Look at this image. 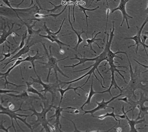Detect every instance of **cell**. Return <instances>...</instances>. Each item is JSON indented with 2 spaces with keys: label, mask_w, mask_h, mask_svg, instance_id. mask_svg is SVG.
<instances>
[{
  "label": "cell",
  "mask_w": 148,
  "mask_h": 132,
  "mask_svg": "<svg viewBox=\"0 0 148 132\" xmlns=\"http://www.w3.org/2000/svg\"><path fill=\"white\" fill-rule=\"evenodd\" d=\"M110 35L109 36V34H108V33H106V34L107 35V42H106L105 41V38H103V41L105 43L106 45H105V47L103 49V52L101 53L100 54H99V56L95 57V58H86L85 57V56L84 52V57L83 58H79L78 56H77L76 54H75V57L73 58H71V60H74V59H76V60H79L78 63L75 64V65H72L71 66H64V68H68V67H70V68H74L76 66H79L81 64H84L86 62H89V61H92V62H95V63L92 65L91 66L89 67L88 68L84 69H82V70H81L77 71H73V73H76L79 72H81V71H83L86 70L88 69L91 68H92L91 69H90V70L86 74L83 75L82 76H81L80 77H79V78L76 79L75 80H74L71 81H69V82H60V85H62V84H64V85H68V84H71L73 83L76 82L77 81H78L80 80L81 79L84 78L85 77L89 75L88 78L87 79L85 83V84L86 85V83L88 81L89 79L90 78L91 75L92 74L94 75L95 77L96 78L97 80H98L100 82L101 84V86L104 89H106V87H104L102 84V82L101 80H99L97 77V75L95 74V70H97V71L99 73V75L101 76V78L103 79V82L105 83V79L103 78L102 75L101 74V72H99V65H100L101 62H103L104 60H106L107 62L105 63V69H106V65H107L108 63H109V65H112L115 64V63H117V64H119L120 65L119 63L118 62H116L114 60V58H120L121 60H123V59L121 57L119 56H116L117 54H125V55H127V54L126 52H120V51H117L116 52H112L111 50V45L112 43V42H113V40L114 37L115 36V34H114V31H115V27H114V21H113V30L112 31V30L110 29Z\"/></svg>",
  "instance_id": "1"
},
{
  "label": "cell",
  "mask_w": 148,
  "mask_h": 132,
  "mask_svg": "<svg viewBox=\"0 0 148 132\" xmlns=\"http://www.w3.org/2000/svg\"><path fill=\"white\" fill-rule=\"evenodd\" d=\"M126 56L127 57L129 65H130L129 66H130V81L129 84L128 85L127 87H126V89H122L121 93H122L123 95L126 94L128 96H130V95H132L134 98L136 99V97L134 94V91L136 89H141L143 90V89L147 90V89H148V86L147 87L146 85H142V82H143V80L141 79V77L140 76V71L139 72H134L132 68V64L128 58L127 54L126 55Z\"/></svg>",
  "instance_id": "2"
},
{
  "label": "cell",
  "mask_w": 148,
  "mask_h": 132,
  "mask_svg": "<svg viewBox=\"0 0 148 132\" xmlns=\"http://www.w3.org/2000/svg\"><path fill=\"white\" fill-rule=\"evenodd\" d=\"M42 45L43 46L44 49L45 50L46 54L48 58V60L47 63H42V62H39L38 61V63H39L40 64H43L45 66L42 67L43 68H48V74L47 78V82H49V79L50 75V73H51V70H53L55 75H56V81L57 82H59L58 79V72H60L62 75H63L64 77H66L69 78V77L66 76V75L64 74L63 72L60 69L59 67L58 66V63L62 61L63 60H66V58H69V56H67L66 58H63L62 59H60V60H58L56 58H55L53 54H52V52L51 51V46L50 45L49 47V49L50 53L48 52L47 48L46 47L45 45V44L43 43H42Z\"/></svg>",
  "instance_id": "3"
},
{
  "label": "cell",
  "mask_w": 148,
  "mask_h": 132,
  "mask_svg": "<svg viewBox=\"0 0 148 132\" xmlns=\"http://www.w3.org/2000/svg\"><path fill=\"white\" fill-rule=\"evenodd\" d=\"M23 102L21 104L20 107L19 108V109L16 110L15 111H13L12 110H11L8 107H4L2 105V104H1V105H0V109H1L0 114H5V115L8 116L11 118V122H12V126L14 128L15 132H16L17 131L16 128H15L14 125L13 120V119H14L15 122H16V124H17V125L18 126L19 128L23 132H24V131L21 128L18 122L17 121V119H18L23 122L31 130V131L33 132V129L32 128V126L29 124L27 123V118L30 116H29V115H23V114H17L16 113V112L18 111H27V109H21V106L23 105Z\"/></svg>",
  "instance_id": "4"
},
{
  "label": "cell",
  "mask_w": 148,
  "mask_h": 132,
  "mask_svg": "<svg viewBox=\"0 0 148 132\" xmlns=\"http://www.w3.org/2000/svg\"><path fill=\"white\" fill-rule=\"evenodd\" d=\"M53 103H52L51 105H50L49 107L48 108H45L44 107L43 105H42V104H40V106L42 108V111L41 112H38L36 110L35 108L32 106L33 107L32 108H29V109H27V111H32L33 112V113L31 115V116H37V119L36 121L35 122V123L34 124V128H37L39 125H41L43 126V128L42 129L41 131H43L44 129L45 130L46 132H50V129L49 128V123L48 122L47 118H46V115L48 112L50 111L51 108H52L53 106Z\"/></svg>",
  "instance_id": "5"
},
{
  "label": "cell",
  "mask_w": 148,
  "mask_h": 132,
  "mask_svg": "<svg viewBox=\"0 0 148 132\" xmlns=\"http://www.w3.org/2000/svg\"><path fill=\"white\" fill-rule=\"evenodd\" d=\"M148 98L145 96L143 93H140V100L137 101H134L132 99H129V104L132 106L131 111H132V115L134 114V111L135 108H137L138 109L140 110L138 117L136 120H138L140 118H145V116L146 114H148V106L146 107L144 105V104L146 102H148Z\"/></svg>",
  "instance_id": "6"
},
{
  "label": "cell",
  "mask_w": 148,
  "mask_h": 132,
  "mask_svg": "<svg viewBox=\"0 0 148 132\" xmlns=\"http://www.w3.org/2000/svg\"><path fill=\"white\" fill-rule=\"evenodd\" d=\"M65 19H64V20L62 21V25H61L60 27V29H59L56 32H51V29H49V28L47 27L46 23L45 22V23H44V29L45 30L46 32L47 33V35H43L39 34V36H40V37H42L47 39L49 40L51 42H56V43L58 44V45H59L60 49H61V50H62V46L63 45L67 46H69V47H71V46L69 45H68V44H66L64 43L61 41L59 39H58L59 38L61 37H63V36H64L69 35H71V34H72V33H71V34H66V35L60 36H58V34L60 33V32L61 31V30H62V25H64V22Z\"/></svg>",
  "instance_id": "7"
},
{
  "label": "cell",
  "mask_w": 148,
  "mask_h": 132,
  "mask_svg": "<svg viewBox=\"0 0 148 132\" xmlns=\"http://www.w3.org/2000/svg\"><path fill=\"white\" fill-rule=\"evenodd\" d=\"M36 76L38 79H35L33 78V77H31V78L33 79V83H38L40 85H41L44 87L43 90L39 91L40 92H44V96L46 98V94L47 93H50L52 95V103H53L54 97L56 96V91H57L58 87L60 85L58 83L59 82H57L55 83H45L42 81L40 77L38 75L37 73L36 74Z\"/></svg>",
  "instance_id": "8"
},
{
  "label": "cell",
  "mask_w": 148,
  "mask_h": 132,
  "mask_svg": "<svg viewBox=\"0 0 148 132\" xmlns=\"http://www.w3.org/2000/svg\"><path fill=\"white\" fill-rule=\"evenodd\" d=\"M148 17L147 16V17L146 18V20L144 21V23H143V25H142L141 27L138 28V26H136V28H137V31H138L137 34L136 35L133 36V37H131L124 38V39L125 40H133L135 42V44L134 45L130 46L128 48H130L134 46H136V54H138L139 45H142L144 47V50H145V51L146 52V54H147V56H148V53H147V52L146 48H148V45H146V44H145L143 43L142 42V41H141V39H140V37H141V34H142V32H143L144 27L147 24V23H148Z\"/></svg>",
  "instance_id": "9"
},
{
  "label": "cell",
  "mask_w": 148,
  "mask_h": 132,
  "mask_svg": "<svg viewBox=\"0 0 148 132\" xmlns=\"http://www.w3.org/2000/svg\"><path fill=\"white\" fill-rule=\"evenodd\" d=\"M52 108H54L56 109V112H55V114L53 116H51L50 118H56V120H55V124H56V128L58 129V130H59L60 132H62L61 129H62V125L60 122V118L62 117V118H66L64 116H62V112H66V113H69L73 114V112L66 111H64V109H76V108H75L71 107H68L66 108H60V106H58V107H56L55 106L53 105Z\"/></svg>",
  "instance_id": "10"
},
{
  "label": "cell",
  "mask_w": 148,
  "mask_h": 132,
  "mask_svg": "<svg viewBox=\"0 0 148 132\" xmlns=\"http://www.w3.org/2000/svg\"><path fill=\"white\" fill-rule=\"evenodd\" d=\"M122 95H123V94L121 93L120 95H118V96H116V97H112V98L111 100H110L107 102L105 101V99H104V98L103 99L102 101L101 102H98L97 101L96 102V103L97 104V107L95 108V109L91 110H89V111H86V110H84L83 109L82 110V111L84 112L83 115L89 113L91 115L93 116V114L95 113V112L97 111L103 109L106 110L107 107L110 108H111V107L109 106L108 104H109L110 103H111V102L113 101L114 100L117 99V98H119V97H120Z\"/></svg>",
  "instance_id": "11"
},
{
  "label": "cell",
  "mask_w": 148,
  "mask_h": 132,
  "mask_svg": "<svg viewBox=\"0 0 148 132\" xmlns=\"http://www.w3.org/2000/svg\"><path fill=\"white\" fill-rule=\"evenodd\" d=\"M25 62L23 58V57H20V58H17V60H16V62L13 65L11 68L9 69L8 70H7L6 72L4 73H0V76H1V80H5V88L6 87L7 85H13V86H15L16 87H25L26 85H15L14 83H13L10 82H9L7 77L9 75L10 73L11 72V71L13 69H14L16 66H18L20 64H21L22 63Z\"/></svg>",
  "instance_id": "12"
},
{
  "label": "cell",
  "mask_w": 148,
  "mask_h": 132,
  "mask_svg": "<svg viewBox=\"0 0 148 132\" xmlns=\"http://www.w3.org/2000/svg\"><path fill=\"white\" fill-rule=\"evenodd\" d=\"M129 1H130V0H120L119 4L118 5V6L116 8L113 9L112 11V12H111L112 13H113L116 11H120L122 12V16H123V21H122V23L121 24V26H122V25L123 24L124 21H126V23H127V25L128 29H130L128 19H133V17L131 16H130V15L128 14L127 13L126 11V5Z\"/></svg>",
  "instance_id": "13"
},
{
  "label": "cell",
  "mask_w": 148,
  "mask_h": 132,
  "mask_svg": "<svg viewBox=\"0 0 148 132\" xmlns=\"http://www.w3.org/2000/svg\"><path fill=\"white\" fill-rule=\"evenodd\" d=\"M31 37H32L31 36H29L28 38L27 39V42H26L25 44V46L22 49L19 50V52H17V53L16 54H15L14 56H13L8 61L11 60H13V59H15V58H20L21 56H23V54L28 53L31 50L30 48H31V47L32 46L35 45V44H36L35 41H34L33 40H31L30 41V39H31Z\"/></svg>",
  "instance_id": "14"
},
{
  "label": "cell",
  "mask_w": 148,
  "mask_h": 132,
  "mask_svg": "<svg viewBox=\"0 0 148 132\" xmlns=\"http://www.w3.org/2000/svg\"><path fill=\"white\" fill-rule=\"evenodd\" d=\"M14 25L15 23H12V27H11V28L9 27L8 25H7L8 27V31H7L6 30V27H5V28H4V29H2V30H1V39H0V44L1 45H2L6 41L9 44H10L12 45H14L13 44L11 43L10 42H9L7 40V38L9 36L11 35V34L12 33L16 32V31H18L19 30H21V27L19 29H17L16 30H13V27H14Z\"/></svg>",
  "instance_id": "15"
},
{
  "label": "cell",
  "mask_w": 148,
  "mask_h": 132,
  "mask_svg": "<svg viewBox=\"0 0 148 132\" xmlns=\"http://www.w3.org/2000/svg\"><path fill=\"white\" fill-rule=\"evenodd\" d=\"M122 111L123 112V114H124L125 116L126 120H127L128 124V125H129L130 127V132H138V130L142 129H140V128L136 129V124H140V123H142L143 122H144V121H145V119H144V120H134V115H132V120H130V118L128 117L127 116V113H128V112H130V110H129L126 112L124 111V105H123V106H122Z\"/></svg>",
  "instance_id": "16"
},
{
  "label": "cell",
  "mask_w": 148,
  "mask_h": 132,
  "mask_svg": "<svg viewBox=\"0 0 148 132\" xmlns=\"http://www.w3.org/2000/svg\"><path fill=\"white\" fill-rule=\"evenodd\" d=\"M68 18H69V22L70 23V25H71V26L72 27V30L73 31L74 33H75L76 34L77 36V37H78V42H77V43L76 46V47H74L73 49L74 50H76V52H77V50H78V46L79 45H80V44L81 43H82L84 41V40L81 37V35L83 34V33H85V34H86V37L88 38V36H87V34L86 33H85L84 30H83V29H82V30L81 31V32L80 33H78V32L77 31H76L75 29H74V28H73V25H72V23H71V21H70V5H69V12H68Z\"/></svg>",
  "instance_id": "17"
},
{
  "label": "cell",
  "mask_w": 148,
  "mask_h": 132,
  "mask_svg": "<svg viewBox=\"0 0 148 132\" xmlns=\"http://www.w3.org/2000/svg\"><path fill=\"white\" fill-rule=\"evenodd\" d=\"M85 84H84V85H81L80 87H72L71 86V85L70 84V85H68V87L66 89H63L62 88H62H60V85L58 87V89H57V91H60V104H59V105L60 106V104L62 103V100L63 99V97H64V94H65L66 92V91H69V90H71V89H73L74 90V91H75V93L77 95H78L79 96H80V94H79L78 93H77L76 90H78L79 89H82L83 91H85L84 89H83L82 87L83 86H84Z\"/></svg>",
  "instance_id": "18"
},
{
  "label": "cell",
  "mask_w": 148,
  "mask_h": 132,
  "mask_svg": "<svg viewBox=\"0 0 148 132\" xmlns=\"http://www.w3.org/2000/svg\"><path fill=\"white\" fill-rule=\"evenodd\" d=\"M20 20H21V21L22 22V23L24 24V25L27 27V33H28V34H29V36H32L33 35H39L40 34V33H41V32L43 31V30L42 29H39V30H34V29H33V27H35L36 26V23H37V21H35L34 22V23H33L32 25H30L29 23H25V21H23L22 19H21V17H19L18 18Z\"/></svg>",
  "instance_id": "19"
},
{
  "label": "cell",
  "mask_w": 148,
  "mask_h": 132,
  "mask_svg": "<svg viewBox=\"0 0 148 132\" xmlns=\"http://www.w3.org/2000/svg\"><path fill=\"white\" fill-rule=\"evenodd\" d=\"M95 33V31L93 32L92 34V39H87L86 40V41L87 42V43L88 44H87V45H85L84 46L83 48H85V47H86H86L90 46V50H92L93 52H95V54H97V52H95V50L93 49L92 44H96V45L99 47V48H100V49H103V47H100V46H99V44L95 42V41H98V40H103L101 39H96V37H97V36L99 34H101V32H99V33H97V34H96L95 37H94V36H93V35H94Z\"/></svg>",
  "instance_id": "20"
},
{
  "label": "cell",
  "mask_w": 148,
  "mask_h": 132,
  "mask_svg": "<svg viewBox=\"0 0 148 132\" xmlns=\"http://www.w3.org/2000/svg\"><path fill=\"white\" fill-rule=\"evenodd\" d=\"M26 84H27V93H33L35 94H37L39 96L40 98L42 100H46V98L42 94L41 92L39 91H38L36 89H35L33 86V83H30L27 82V81H25Z\"/></svg>",
  "instance_id": "21"
},
{
  "label": "cell",
  "mask_w": 148,
  "mask_h": 132,
  "mask_svg": "<svg viewBox=\"0 0 148 132\" xmlns=\"http://www.w3.org/2000/svg\"><path fill=\"white\" fill-rule=\"evenodd\" d=\"M39 55V50H37V54L35 55V56H30L29 54H28V56H27V58H25L24 60V61L25 62H31L32 63V65L33 66V67L34 68V71L35 72V74L37 73L36 71V69H35V64H34V62H35L36 60H38V59H42L44 57V56H42V57H40Z\"/></svg>",
  "instance_id": "22"
},
{
  "label": "cell",
  "mask_w": 148,
  "mask_h": 132,
  "mask_svg": "<svg viewBox=\"0 0 148 132\" xmlns=\"http://www.w3.org/2000/svg\"><path fill=\"white\" fill-rule=\"evenodd\" d=\"M93 80L92 78V81H91V88L90 89L89 93H88V97H87L88 98H87V99L86 101L85 102V103L80 108L81 110L83 109V107H84L85 105H86V104L89 105V104H90L91 103V99H92V98L93 96L94 95L97 94H101V91L97 92V91H94L93 89Z\"/></svg>",
  "instance_id": "23"
},
{
  "label": "cell",
  "mask_w": 148,
  "mask_h": 132,
  "mask_svg": "<svg viewBox=\"0 0 148 132\" xmlns=\"http://www.w3.org/2000/svg\"><path fill=\"white\" fill-rule=\"evenodd\" d=\"M111 108L112 109V112L111 113H108L107 112L105 114L103 115H101L100 116H93V117L94 118H97L99 120H104L105 118H107V117H109V116H111V117H113L114 118V120H115L117 122H119L120 124V121L119 120H117V118H116V116L115 112H114V109H115V108L113 107H111Z\"/></svg>",
  "instance_id": "24"
},
{
  "label": "cell",
  "mask_w": 148,
  "mask_h": 132,
  "mask_svg": "<svg viewBox=\"0 0 148 132\" xmlns=\"http://www.w3.org/2000/svg\"><path fill=\"white\" fill-rule=\"evenodd\" d=\"M78 6L79 7V8L80 9V10H81L82 12H83L84 14L85 15V16H86V18L87 33H88V18L89 17V16H88L87 15L86 11H93L96 10L97 9L99 8V6L97 7V8H95L88 9L89 7L90 6V5H89V6L88 8H84V7H83L82 6H81L80 5H78Z\"/></svg>",
  "instance_id": "25"
},
{
  "label": "cell",
  "mask_w": 148,
  "mask_h": 132,
  "mask_svg": "<svg viewBox=\"0 0 148 132\" xmlns=\"http://www.w3.org/2000/svg\"><path fill=\"white\" fill-rule=\"evenodd\" d=\"M66 7H67V5H66L62 12H60L58 13V14H53V13H51V14H50L45 15L40 14L37 13L36 14H35V17H36V18L37 19H40V18H44V17H46L49 16L53 17L54 18H56V17H58V16H59L60 15L62 14V13L64 12V10H66Z\"/></svg>",
  "instance_id": "26"
},
{
  "label": "cell",
  "mask_w": 148,
  "mask_h": 132,
  "mask_svg": "<svg viewBox=\"0 0 148 132\" xmlns=\"http://www.w3.org/2000/svg\"><path fill=\"white\" fill-rule=\"evenodd\" d=\"M27 31H26L25 32V33L23 34V36H22V38H21V42L20 44H19V45L18 47L16 49H15L14 50V52H11L12 53V54H15L16 52H17V50H21V49H22L24 46H25V40L27 39Z\"/></svg>",
  "instance_id": "27"
},
{
  "label": "cell",
  "mask_w": 148,
  "mask_h": 132,
  "mask_svg": "<svg viewBox=\"0 0 148 132\" xmlns=\"http://www.w3.org/2000/svg\"><path fill=\"white\" fill-rule=\"evenodd\" d=\"M6 95H8L9 96H11V97H15V98H33V97L31 96H29V95L27 94V91H25L23 93L21 94V95H13V94H6Z\"/></svg>",
  "instance_id": "28"
},
{
  "label": "cell",
  "mask_w": 148,
  "mask_h": 132,
  "mask_svg": "<svg viewBox=\"0 0 148 132\" xmlns=\"http://www.w3.org/2000/svg\"><path fill=\"white\" fill-rule=\"evenodd\" d=\"M50 4H51L53 6H54V8L53 9H50V10H48V9H45L42 8V10H44L47 11L48 12H50L53 13L56 11L58 10V9H60V8H61V7L62 6V5H63L61 4L60 5H58V6H56L55 5L53 4V3H52L51 2H49Z\"/></svg>",
  "instance_id": "29"
},
{
  "label": "cell",
  "mask_w": 148,
  "mask_h": 132,
  "mask_svg": "<svg viewBox=\"0 0 148 132\" xmlns=\"http://www.w3.org/2000/svg\"><path fill=\"white\" fill-rule=\"evenodd\" d=\"M107 2V22H106V29H105V34H106L107 33V25H108V19H109V15L110 12V10L109 8V3H108V0H106Z\"/></svg>",
  "instance_id": "30"
},
{
  "label": "cell",
  "mask_w": 148,
  "mask_h": 132,
  "mask_svg": "<svg viewBox=\"0 0 148 132\" xmlns=\"http://www.w3.org/2000/svg\"><path fill=\"white\" fill-rule=\"evenodd\" d=\"M6 45L8 47V53H7V54H3V53H2V54H1V55L4 56V58H3V60H0V62H1L4 61V60L5 59H6V58H10V57L11 56V54H12V53H10V47L9 46H8L7 45Z\"/></svg>",
  "instance_id": "31"
},
{
  "label": "cell",
  "mask_w": 148,
  "mask_h": 132,
  "mask_svg": "<svg viewBox=\"0 0 148 132\" xmlns=\"http://www.w3.org/2000/svg\"><path fill=\"white\" fill-rule=\"evenodd\" d=\"M24 1H25V0H23V1H21V2L20 3H19V4H18V5H16V6H17V7L19 6H20L22 4H23V2H24ZM36 2L37 4H38V6H39V7H40V10H42V7L41 6V5H40V4L39 2V1H38V0H36ZM33 4H34V2H33V0H31V4H30V5H29V7H31V6H32V5Z\"/></svg>",
  "instance_id": "32"
},
{
  "label": "cell",
  "mask_w": 148,
  "mask_h": 132,
  "mask_svg": "<svg viewBox=\"0 0 148 132\" xmlns=\"http://www.w3.org/2000/svg\"><path fill=\"white\" fill-rule=\"evenodd\" d=\"M8 93H21L19 91H10V90H6V89H1L0 90V93L1 94H6Z\"/></svg>",
  "instance_id": "33"
},
{
  "label": "cell",
  "mask_w": 148,
  "mask_h": 132,
  "mask_svg": "<svg viewBox=\"0 0 148 132\" xmlns=\"http://www.w3.org/2000/svg\"><path fill=\"white\" fill-rule=\"evenodd\" d=\"M6 122V121H4V122H1V126H0V129L1 130H4L5 131V132H8V130L9 129H10L11 127H12V126H11L9 127V128H7V129H6V128H4V126H3V123L4 122Z\"/></svg>",
  "instance_id": "34"
},
{
  "label": "cell",
  "mask_w": 148,
  "mask_h": 132,
  "mask_svg": "<svg viewBox=\"0 0 148 132\" xmlns=\"http://www.w3.org/2000/svg\"><path fill=\"white\" fill-rule=\"evenodd\" d=\"M148 32H146L145 33V35H141V37H140V39H141V41L143 43L145 44V42H146V40L148 38V36L146 35L147 34H148Z\"/></svg>",
  "instance_id": "35"
},
{
  "label": "cell",
  "mask_w": 148,
  "mask_h": 132,
  "mask_svg": "<svg viewBox=\"0 0 148 132\" xmlns=\"http://www.w3.org/2000/svg\"><path fill=\"white\" fill-rule=\"evenodd\" d=\"M1 1H3L5 4L8 6L9 8H10L11 9L12 8V7L11 5L10 2L9 1V0H1Z\"/></svg>",
  "instance_id": "36"
},
{
  "label": "cell",
  "mask_w": 148,
  "mask_h": 132,
  "mask_svg": "<svg viewBox=\"0 0 148 132\" xmlns=\"http://www.w3.org/2000/svg\"><path fill=\"white\" fill-rule=\"evenodd\" d=\"M120 100L125 102L129 104V101H128V100L127 97H125V98H122V99H121H121H118V101H120Z\"/></svg>",
  "instance_id": "37"
},
{
  "label": "cell",
  "mask_w": 148,
  "mask_h": 132,
  "mask_svg": "<svg viewBox=\"0 0 148 132\" xmlns=\"http://www.w3.org/2000/svg\"><path fill=\"white\" fill-rule=\"evenodd\" d=\"M8 107L11 110H13V109L14 108L15 106L12 103H10L8 104Z\"/></svg>",
  "instance_id": "38"
},
{
  "label": "cell",
  "mask_w": 148,
  "mask_h": 132,
  "mask_svg": "<svg viewBox=\"0 0 148 132\" xmlns=\"http://www.w3.org/2000/svg\"><path fill=\"white\" fill-rule=\"evenodd\" d=\"M50 127V129L52 130V132H56V126H52L51 124H49V125Z\"/></svg>",
  "instance_id": "39"
},
{
  "label": "cell",
  "mask_w": 148,
  "mask_h": 132,
  "mask_svg": "<svg viewBox=\"0 0 148 132\" xmlns=\"http://www.w3.org/2000/svg\"><path fill=\"white\" fill-rule=\"evenodd\" d=\"M116 116H118V117H119L121 119H125V116L124 114L122 116H120V115H116Z\"/></svg>",
  "instance_id": "40"
},
{
  "label": "cell",
  "mask_w": 148,
  "mask_h": 132,
  "mask_svg": "<svg viewBox=\"0 0 148 132\" xmlns=\"http://www.w3.org/2000/svg\"><path fill=\"white\" fill-rule=\"evenodd\" d=\"M79 112H80L79 110L76 109H75V111L73 112V114H78L79 113Z\"/></svg>",
  "instance_id": "41"
},
{
  "label": "cell",
  "mask_w": 148,
  "mask_h": 132,
  "mask_svg": "<svg viewBox=\"0 0 148 132\" xmlns=\"http://www.w3.org/2000/svg\"><path fill=\"white\" fill-rule=\"evenodd\" d=\"M116 131L118 132H121L122 131V129L121 128H118L117 129H115Z\"/></svg>",
  "instance_id": "42"
},
{
  "label": "cell",
  "mask_w": 148,
  "mask_h": 132,
  "mask_svg": "<svg viewBox=\"0 0 148 132\" xmlns=\"http://www.w3.org/2000/svg\"><path fill=\"white\" fill-rule=\"evenodd\" d=\"M101 1V0H97V2H99V1ZM93 1H94V0H92V2H91V4L90 5V6H91V4H92V3L93 2ZM114 2H117V1L116 0H114Z\"/></svg>",
  "instance_id": "43"
},
{
  "label": "cell",
  "mask_w": 148,
  "mask_h": 132,
  "mask_svg": "<svg viewBox=\"0 0 148 132\" xmlns=\"http://www.w3.org/2000/svg\"><path fill=\"white\" fill-rule=\"evenodd\" d=\"M60 54H64V52H63V51H62V50H61V51H60Z\"/></svg>",
  "instance_id": "44"
}]
</instances>
